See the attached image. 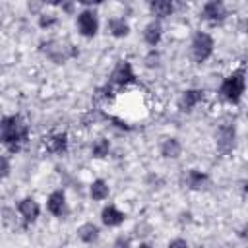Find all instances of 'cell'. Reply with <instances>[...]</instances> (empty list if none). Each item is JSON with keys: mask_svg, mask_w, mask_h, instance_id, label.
Listing matches in <instances>:
<instances>
[{"mask_svg": "<svg viewBox=\"0 0 248 248\" xmlns=\"http://www.w3.org/2000/svg\"><path fill=\"white\" fill-rule=\"evenodd\" d=\"M27 136H29V128L21 116L14 114V116H6L0 120V141L10 151H17L21 143L27 140Z\"/></svg>", "mask_w": 248, "mask_h": 248, "instance_id": "1", "label": "cell"}, {"mask_svg": "<svg viewBox=\"0 0 248 248\" xmlns=\"http://www.w3.org/2000/svg\"><path fill=\"white\" fill-rule=\"evenodd\" d=\"M41 50L54 64H64L68 58H72V56L78 54V50L70 43H64V41H46V43L41 45Z\"/></svg>", "mask_w": 248, "mask_h": 248, "instance_id": "2", "label": "cell"}, {"mask_svg": "<svg viewBox=\"0 0 248 248\" xmlns=\"http://www.w3.org/2000/svg\"><path fill=\"white\" fill-rule=\"evenodd\" d=\"M221 95L227 99V101H231V103H238L240 101V97H242V93H244V70L240 68V70H236V72H232L223 83H221Z\"/></svg>", "mask_w": 248, "mask_h": 248, "instance_id": "3", "label": "cell"}, {"mask_svg": "<svg viewBox=\"0 0 248 248\" xmlns=\"http://www.w3.org/2000/svg\"><path fill=\"white\" fill-rule=\"evenodd\" d=\"M190 50H192V58L196 62H205L213 52V39L207 33H196Z\"/></svg>", "mask_w": 248, "mask_h": 248, "instance_id": "4", "label": "cell"}, {"mask_svg": "<svg viewBox=\"0 0 248 248\" xmlns=\"http://www.w3.org/2000/svg\"><path fill=\"white\" fill-rule=\"evenodd\" d=\"M78 29L83 37H93L97 35V29H99V21H97V14L91 12V10H83L79 16H78Z\"/></svg>", "mask_w": 248, "mask_h": 248, "instance_id": "5", "label": "cell"}, {"mask_svg": "<svg viewBox=\"0 0 248 248\" xmlns=\"http://www.w3.org/2000/svg\"><path fill=\"white\" fill-rule=\"evenodd\" d=\"M134 70H132V64L130 62H118L116 64V68L112 70V74H110V85H118V87H122V85H126V83H130V81H134Z\"/></svg>", "mask_w": 248, "mask_h": 248, "instance_id": "6", "label": "cell"}, {"mask_svg": "<svg viewBox=\"0 0 248 248\" xmlns=\"http://www.w3.org/2000/svg\"><path fill=\"white\" fill-rule=\"evenodd\" d=\"M225 16H227V10H225L223 2H217V0L207 2V4L203 6V10H202V17L207 19V21H211V23H219V21H223Z\"/></svg>", "mask_w": 248, "mask_h": 248, "instance_id": "7", "label": "cell"}, {"mask_svg": "<svg viewBox=\"0 0 248 248\" xmlns=\"http://www.w3.org/2000/svg\"><path fill=\"white\" fill-rule=\"evenodd\" d=\"M234 138H236L234 126H221L217 130V147L223 153H229L234 147Z\"/></svg>", "mask_w": 248, "mask_h": 248, "instance_id": "8", "label": "cell"}, {"mask_svg": "<svg viewBox=\"0 0 248 248\" xmlns=\"http://www.w3.org/2000/svg\"><path fill=\"white\" fill-rule=\"evenodd\" d=\"M17 211L21 213V217L29 223H33L37 217H39V203L33 200V198H23L19 203H17Z\"/></svg>", "mask_w": 248, "mask_h": 248, "instance_id": "9", "label": "cell"}, {"mask_svg": "<svg viewBox=\"0 0 248 248\" xmlns=\"http://www.w3.org/2000/svg\"><path fill=\"white\" fill-rule=\"evenodd\" d=\"M202 99H203V91H202V89H188V91L182 93V97H180V101H178V107H180V110L188 112V110H192Z\"/></svg>", "mask_w": 248, "mask_h": 248, "instance_id": "10", "label": "cell"}, {"mask_svg": "<svg viewBox=\"0 0 248 248\" xmlns=\"http://www.w3.org/2000/svg\"><path fill=\"white\" fill-rule=\"evenodd\" d=\"M46 207H48V211H50L52 215L62 217V215L66 213V196H64V192H60V190L52 192V194L48 196Z\"/></svg>", "mask_w": 248, "mask_h": 248, "instance_id": "11", "label": "cell"}, {"mask_svg": "<svg viewBox=\"0 0 248 248\" xmlns=\"http://www.w3.org/2000/svg\"><path fill=\"white\" fill-rule=\"evenodd\" d=\"M45 147L50 153H62L68 147V138L66 134H50L45 138Z\"/></svg>", "mask_w": 248, "mask_h": 248, "instance_id": "12", "label": "cell"}, {"mask_svg": "<svg viewBox=\"0 0 248 248\" xmlns=\"http://www.w3.org/2000/svg\"><path fill=\"white\" fill-rule=\"evenodd\" d=\"M124 213L122 211H118L114 205H108V207H105L103 209V213H101V221L107 225V227H116V225H120L122 221H124Z\"/></svg>", "mask_w": 248, "mask_h": 248, "instance_id": "13", "label": "cell"}, {"mask_svg": "<svg viewBox=\"0 0 248 248\" xmlns=\"http://www.w3.org/2000/svg\"><path fill=\"white\" fill-rule=\"evenodd\" d=\"M161 35H163V29H161V23L159 21H151L145 25V31H143V39L147 45L155 46L159 41H161Z\"/></svg>", "mask_w": 248, "mask_h": 248, "instance_id": "14", "label": "cell"}, {"mask_svg": "<svg viewBox=\"0 0 248 248\" xmlns=\"http://www.w3.org/2000/svg\"><path fill=\"white\" fill-rule=\"evenodd\" d=\"M149 10H151V14L157 16V17H167V16L172 14L174 6H172V2H169V0H155V2L149 4Z\"/></svg>", "mask_w": 248, "mask_h": 248, "instance_id": "15", "label": "cell"}, {"mask_svg": "<svg viewBox=\"0 0 248 248\" xmlns=\"http://www.w3.org/2000/svg\"><path fill=\"white\" fill-rule=\"evenodd\" d=\"M180 143H178V140H174V138H167L165 141H163V145H161V153H163V157H167V159H176L178 155H180Z\"/></svg>", "mask_w": 248, "mask_h": 248, "instance_id": "16", "label": "cell"}, {"mask_svg": "<svg viewBox=\"0 0 248 248\" xmlns=\"http://www.w3.org/2000/svg\"><path fill=\"white\" fill-rule=\"evenodd\" d=\"M78 236L83 242H95L99 238V227L93 225V223H85V225H81L78 229Z\"/></svg>", "mask_w": 248, "mask_h": 248, "instance_id": "17", "label": "cell"}, {"mask_svg": "<svg viewBox=\"0 0 248 248\" xmlns=\"http://www.w3.org/2000/svg\"><path fill=\"white\" fill-rule=\"evenodd\" d=\"M108 31L114 35V37H126L130 33V25L122 19V17H112L108 21Z\"/></svg>", "mask_w": 248, "mask_h": 248, "instance_id": "18", "label": "cell"}, {"mask_svg": "<svg viewBox=\"0 0 248 248\" xmlns=\"http://www.w3.org/2000/svg\"><path fill=\"white\" fill-rule=\"evenodd\" d=\"M89 194H91L93 200H105V198L108 196V186H107V182L101 180V178L93 180V184H91V188H89Z\"/></svg>", "mask_w": 248, "mask_h": 248, "instance_id": "19", "label": "cell"}, {"mask_svg": "<svg viewBox=\"0 0 248 248\" xmlns=\"http://www.w3.org/2000/svg\"><path fill=\"white\" fill-rule=\"evenodd\" d=\"M186 180H188V186L192 188V190H200L203 184H205V180H207V176L202 172V170H198V169H192L190 172H188V176H186Z\"/></svg>", "mask_w": 248, "mask_h": 248, "instance_id": "20", "label": "cell"}, {"mask_svg": "<svg viewBox=\"0 0 248 248\" xmlns=\"http://www.w3.org/2000/svg\"><path fill=\"white\" fill-rule=\"evenodd\" d=\"M108 149H110V143H108V140H105V138H99L95 143H93V147H91V153H93V157H107L108 155Z\"/></svg>", "mask_w": 248, "mask_h": 248, "instance_id": "21", "label": "cell"}, {"mask_svg": "<svg viewBox=\"0 0 248 248\" xmlns=\"http://www.w3.org/2000/svg\"><path fill=\"white\" fill-rule=\"evenodd\" d=\"M54 23H56V16H54V14L45 12V14L39 16V25H41V27H50V25H54Z\"/></svg>", "mask_w": 248, "mask_h": 248, "instance_id": "22", "label": "cell"}, {"mask_svg": "<svg viewBox=\"0 0 248 248\" xmlns=\"http://www.w3.org/2000/svg\"><path fill=\"white\" fill-rule=\"evenodd\" d=\"M10 174V161L0 155V178H6Z\"/></svg>", "mask_w": 248, "mask_h": 248, "instance_id": "23", "label": "cell"}, {"mask_svg": "<svg viewBox=\"0 0 248 248\" xmlns=\"http://www.w3.org/2000/svg\"><path fill=\"white\" fill-rule=\"evenodd\" d=\"M169 248H188V242L184 238H174L169 242Z\"/></svg>", "mask_w": 248, "mask_h": 248, "instance_id": "24", "label": "cell"}, {"mask_svg": "<svg viewBox=\"0 0 248 248\" xmlns=\"http://www.w3.org/2000/svg\"><path fill=\"white\" fill-rule=\"evenodd\" d=\"M145 60H147V66H149V68H153V66H157V64H159V54H157V52H151Z\"/></svg>", "mask_w": 248, "mask_h": 248, "instance_id": "25", "label": "cell"}, {"mask_svg": "<svg viewBox=\"0 0 248 248\" xmlns=\"http://www.w3.org/2000/svg\"><path fill=\"white\" fill-rule=\"evenodd\" d=\"M114 248H130V240H128V238H124V236H120V238H116Z\"/></svg>", "mask_w": 248, "mask_h": 248, "instance_id": "26", "label": "cell"}, {"mask_svg": "<svg viewBox=\"0 0 248 248\" xmlns=\"http://www.w3.org/2000/svg\"><path fill=\"white\" fill-rule=\"evenodd\" d=\"M39 8H41V4H31L29 2V10H39Z\"/></svg>", "mask_w": 248, "mask_h": 248, "instance_id": "27", "label": "cell"}, {"mask_svg": "<svg viewBox=\"0 0 248 248\" xmlns=\"http://www.w3.org/2000/svg\"><path fill=\"white\" fill-rule=\"evenodd\" d=\"M140 248H153V246H151V244H145V242H143V244H140Z\"/></svg>", "mask_w": 248, "mask_h": 248, "instance_id": "28", "label": "cell"}]
</instances>
